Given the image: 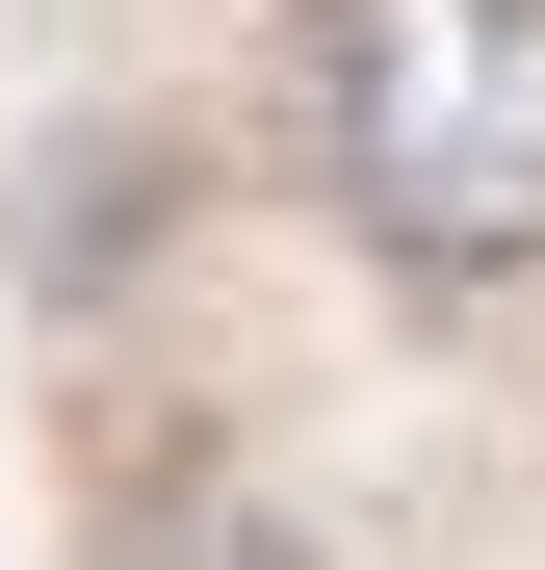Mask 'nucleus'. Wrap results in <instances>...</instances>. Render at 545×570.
<instances>
[{
  "label": "nucleus",
  "mask_w": 545,
  "mask_h": 570,
  "mask_svg": "<svg viewBox=\"0 0 545 570\" xmlns=\"http://www.w3.org/2000/svg\"><path fill=\"white\" fill-rule=\"evenodd\" d=\"M312 156H338L363 259L519 285L545 259V0H338L312 27Z\"/></svg>",
  "instance_id": "f257e3e1"
},
{
  "label": "nucleus",
  "mask_w": 545,
  "mask_h": 570,
  "mask_svg": "<svg viewBox=\"0 0 545 570\" xmlns=\"http://www.w3.org/2000/svg\"><path fill=\"white\" fill-rule=\"evenodd\" d=\"M105 570H312V519H286V493H234V466H156V493L105 519Z\"/></svg>",
  "instance_id": "f03ea898"
}]
</instances>
